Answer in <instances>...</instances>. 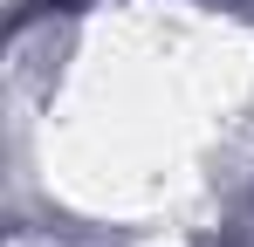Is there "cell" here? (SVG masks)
I'll list each match as a JSON object with an SVG mask.
<instances>
[{
	"label": "cell",
	"mask_w": 254,
	"mask_h": 247,
	"mask_svg": "<svg viewBox=\"0 0 254 247\" xmlns=\"http://www.w3.org/2000/svg\"><path fill=\"white\" fill-rule=\"evenodd\" d=\"M48 7H69V0H48Z\"/></svg>",
	"instance_id": "1"
}]
</instances>
